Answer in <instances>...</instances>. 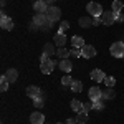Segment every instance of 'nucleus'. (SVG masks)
I'll use <instances>...</instances> for the list:
<instances>
[{
    "instance_id": "nucleus-1",
    "label": "nucleus",
    "mask_w": 124,
    "mask_h": 124,
    "mask_svg": "<svg viewBox=\"0 0 124 124\" xmlns=\"http://www.w3.org/2000/svg\"><path fill=\"white\" fill-rule=\"evenodd\" d=\"M109 53L114 58H123L124 56V41H116L109 46Z\"/></svg>"
},
{
    "instance_id": "nucleus-2",
    "label": "nucleus",
    "mask_w": 124,
    "mask_h": 124,
    "mask_svg": "<svg viewBox=\"0 0 124 124\" xmlns=\"http://www.w3.org/2000/svg\"><path fill=\"white\" fill-rule=\"evenodd\" d=\"M86 10H88L89 15H93V17H101V15H103V7H101L98 2H89V3L86 5Z\"/></svg>"
},
{
    "instance_id": "nucleus-3",
    "label": "nucleus",
    "mask_w": 124,
    "mask_h": 124,
    "mask_svg": "<svg viewBox=\"0 0 124 124\" xmlns=\"http://www.w3.org/2000/svg\"><path fill=\"white\" fill-rule=\"evenodd\" d=\"M55 66H56V61H53L51 58L46 60V61H43V63H40V70H41L43 75H50L55 70Z\"/></svg>"
},
{
    "instance_id": "nucleus-4",
    "label": "nucleus",
    "mask_w": 124,
    "mask_h": 124,
    "mask_svg": "<svg viewBox=\"0 0 124 124\" xmlns=\"http://www.w3.org/2000/svg\"><path fill=\"white\" fill-rule=\"evenodd\" d=\"M101 20H103V25H113V23H116L114 12H113V10L103 12V15H101Z\"/></svg>"
},
{
    "instance_id": "nucleus-5",
    "label": "nucleus",
    "mask_w": 124,
    "mask_h": 124,
    "mask_svg": "<svg viewBox=\"0 0 124 124\" xmlns=\"http://www.w3.org/2000/svg\"><path fill=\"white\" fill-rule=\"evenodd\" d=\"M46 15H48V18L51 20V22H58V20H60V17H61V10L58 8V7L50 5V8H48Z\"/></svg>"
},
{
    "instance_id": "nucleus-6",
    "label": "nucleus",
    "mask_w": 124,
    "mask_h": 124,
    "mask_svg": "<svg viewBox=\"0 0 124 124\" xmlns=\"http://www.w3.org/2000/svg\"><path fill=\"white\" fill-rule=\"evenodd\" d=\"M88 96H89L91 101H101V99H103V91H101L98 86H93V88H89Z\"/></svg>"
},
{
    "instance_id": "nucleus-7",
    "label": "nucleus",
    "mask_w": 124,
    "mask_h": 124,
    "mask_svg": "<svg viewBox=\"0 0 124 124\" xmlns=\"http://www.w3.org/2000/svg\"><path fill=\"white\" fill-rule=\"evenodd\" d=\"M0 27L3 30H12L13 28V20L5 15V12L2 10V18H0Z\"/></svg>"
},
{
    "instance_id": "nucleus-8",
    "label": "nucleus",
    "mask_w": 124,
    "mask_h": 124,
    "mask_svg": "<svg viewBox=\"0 0 124 124\" xmlns=\"http://www.w3.org/2000/svg\"><path fill=\"white\" fill-rule=\"evenodd\" d=\"M89 78H91L93 81H96V83H103V81H104V78H106V75L103 73V70L96 68V70H93V71L89 73Z\"/></svg>"
},
{
    "instance_id": "nucleus-9",
    "label": "nucleus",
    "mask_w": 124,
    "mask_h": 124,
    "mask_svg": "<svg viewBox=\"0 0 124 124\" xmlns=\"http://www.w3.org/2000/svg\"><path fill=\"white\" fill-rule=\"evenodd\" d=\"M33 8H35L37 13H46L50 7H48L46 0H37V2L33 3Z\"/></svg>"
},
{
    "instance_id": "nucleus-10",
    "label": "nucleus",
    "mask_w": 124,
    "mask_h": 124,
    "mask_svg": "<svg viewBox=\"0 0 124 124\" xmlns=\"http://www.w3.org/2000/svg\"><path fill=\"white\" fill-rule=\"evenodd\" d=\"M27 96L33 98V99H37V98H45L38 86H28V88H27Z\"/></svg>"
},
{
    "instance_id": "nucleus-11",
    "label": "nucleus",
    "mask_w": 124,
    "mask_h": 124,
    "mask_svg": "<svg viewBox=\"0 0 124 124\" xmlns=\"http://www.w3.org/2000/svg\"><path fill=\"white\" fill-rule=\"evenodd\" d=\"M58 68H60L61 71H65V73H70V71L73 70V63H71L68 58H65V60H60V61H58Z\"/></svg>"
},
{
    "instance_id": "nucleus-12",
    "label": "nucleus",
    "mask_w": 124,
    "mask_h": 124,
    "mask_svg": "<svg viewBox=\"0 0 124 124\" xmlns=\"http://www.w3.org/2000/svg\"><path fill=\"white\" fill-rule=\"evenodd\" d=\"M81 51H83V56L85 58H94L96 56V48L93 45H85V46L81 48Z\"/></svg>"
},
{
    "instance_id": "nucleus-13",
    "label": "nucleus",
    "mask_w": 124,
    "mask_h": 124,
    "mask_svg": "<svg viewBox=\"0 0 124 124\" xmlns=\"http://www.w3.org/2000/svg\"><path fill=\"white\" fill-rule=\"evenodd\" d=\"M33 22L38 25V28H40L43 23H46V22H51V20L48 18L46 13H35V17H33Z\"/></svg>"
},
{
    "instance_id": "nucleus-14",
    "label": "nucleus",
    "mask_w": 124,
    "mask_h": 124,
    "mask_svg": "<svg viewBox=\"0 0 124 124\" xmlns=\"http://www.w3.org/2000/svg\"><path fill=\"white\" fill-rule=\"evenodd\" d=\"M30 123L31 124H45V116L41 113H33V114H30Z\"/></svg>"
},
{
    "instance_id": "nucleus-15",
    "label": "nucleus",
    "mask_w": 124,
    "mask_h": 124,
    "mask_svg": "<svg viewBox=\"0 0 124 124\" xmlns=\"http://www.w3.org/2000/svg\"><path fill=\"white\" fill-rule=\"evenodd\" d=\"M5 76H7V79H8V83H15L17 78H18V71H17L15 68H10L8 71L5 73Z\"/></svg>"
},
{
    "instance_id": "nucleus-16",
    "label": "nucleus",
    "mask_w": 124,
    "mask_h": 124,
    "mask_svg": "<svg viewBox=\"0 0 124 124\" xmlns=\"http://www.w3.org/2000/svg\"><path fill=\"white\" fill-rule=\"evenodd\" d=\"M55 45H56L58 48L66 45V37H65V33H56V35H55Z\"/></svg>"
},
{
    "instance_id": "nucleus-17",
    "label": "nucleus",
    "mask_w": 124,
    "mask_h": 124,
    "mask_svg": "<svg viewBox=\"0 0 124 124\" xmlns=\"http://www.w3.org/2000/svg\"><path fill=\"white\" fill-rule=\"evenodd\" d=\"M71 45H73L75 48H83L86 43H85V40H83V37H78V35H75V37L71 38Z\"/></svg>"
},
{
    "instance_id": "nucleus-18",
    "label": "nucleus",
    "mask_w": 124,
    "mask_h": 124,
    "mask_svg": "<svg viewBox=\"0 0 124 124\" xmlns=\"http://www.w3.org/2000/svg\"><path fill=\"white\" fill-rule=\"evenodd\" d=\"M58 50H55V45H51V43H46L45 46H43V53L46 55V56H51V55H55Z\"/></svg>"
},
{
    "instance_id": "nucleus-19",
    "label": "nucleus",
    "mask_w": 124,
    "mask_h": 124,
    "mask_svg": "<svg viewBox=\"0 0 124 124\" xmlns=\"http://www.w3.org/2000/svg\"><path fill=\"white\" fill-rule=\"evenodd\" d=\"M88 119H89V114H88L86 111H81V113H78V114H76V121L79 124H86V123H88Z\"/></svg>"
},
{
    "instance_id": "nucleus-20",
    "label": "nucleus",
    "mask_w": 124,
    "mask_h": 124,
    "mask_svg": "<svg viewBox=\"0 0 124 124\" xmlns=\"http://www.w3.org/2000/svg\"><path fill=\"white\" fill-rule=\"evenodd\" d=\"M114 96H116L114 88H106L104 91H103V99H113Z\"/></svg>"
},
{
    "instance_id": "nucleus-21",
    "label": "nucleus",
    "mask_w": 124,
    "mask_h": 124,
    "mask_svg": "<svg viewBox=\"0 0 124 124\" xmlns=\"http://www.w3.org/2000/svg\"><path fill=\"white\" fill-rule=\"evenodd\" d=\"M56 55L61 58V60H65V58H68L70 55H71V51H70V50H66L65 46H60V48H58V51H56Z\"/></svg>"
},
{
    "instance_id": "nucleus-22",
    "label": "nucleus",
    "mask_w": 124,
    "mask_h": 124,
    "mask_svg": "<svg viewBox=\"0 0 124 124\" xmlns=\"http://www.w3.org/2000/svg\"><path fill=\"white\" fill-rule=\"evenodd\" d=\"M71 109H73L75 113H81V111H83V103L78 101V99H73V101H71Z\"/></svg>"
},
{
    "instance_id": "nucleus-23",
    "label": "nucleus",
    "mask_w": 124,
    "mask_h": 124,
    "mask_svg": "<svg viewBox=\"0 0 124 124\" xmlns=\"http://www.w3.org/2000/svg\"><path fill=\"white\" fill-rule=\"evenodd\" d=\"M70 88H71V91H75V93H81V91H83V83H81V81H75V79H73V83H71V86H70Z\"/></svg>"
},
{
    "instance_id": "nucleus-24",
    "label": "nucleus",
    "mask_w": 124,
    "mask_h": 124,
    "mask_svg": "<svg viewBox=\"0 0 124 124\" xmlns=\"http://www.w3.org/2000/svg\"><path fill=\"white\" fill-rule=\"evenodd\" d=\"M78 22H79V25H81L83 28H89V25H93V22H91L89 17H81Z\"/></svg>"
},
{
    "instance_id": "nucleus-25",
    "label": "nucleus",
    "mask_w": 124,
    "mask_h": 124,
    "mask_svg": "<svg viewBox=\"0 0 124 124\" xmlns=\"http://www.w3.org/2000/svg\"><path fill=\"white\" fill-rule=\"evenodd\" d=\"M7 89H8V79L3 75V76H0V91H7Z\"/></svg>"
},
{
    "instance_id": "nucleus-26",
    "label": "nucleus",
    "mask_w": 124,
    "mask_h": 124,
    "mask_svg": "<svg viewBox=\"0 0 124 124\" xmlns=\"http://www.w3.org/2000/svg\"><path fill=\"white\" fill-rule=\"evenodd\" d=\"M123 8H124V3L121 0H114L113 2V12H123Z\"/></svg>"
},
{
    "instance_id": "nucleus-27",
    "label": "nucleus",
    "mask_w": 124,
    "mask_h": 124,
    "mask_svg": "<svg viewBox=\"0 0 124 124\" xmlns=\"http://www.w3.org/2000/svg\"><path fill=\"white\" fill-rule=\"evenodd\" d=\"M104 85L108 86V88H114V85H116V79L113 76H106L104 78Z\"/></svg>"
},
{
    "instance_id": "nucleus-28",
    "label": "nucleus",
    "mask_w": 124,
    "mask_h": 124,
    "mask_svg": "<svg viewBox=\"0 0 124 124\" xmlns=\"http://www.w3.org/2000/svg\"><path fill=\"white\" fill-rule=\"evenodd\" d=\"M33 106H35V108H43V106H45V98H37V99H33Z\"/></svg>"
},
{
    "instance_id": "nucleus-29",
    "label": "nucleus",
    "mask_w": 124,
    "mask_h": 124,
    "mask_svg": "<svg viewBox=\"0 0 124 124\" xmlns=\"http://www.w3.org/2000/svg\"><path fill=\"white\" fill-rule=\"evenodd\" d=\"M68 28H70V23L68 22H61L60 23V28H58V33H65Z\"/></svg>"
},
{
    "instance_id": "nucleus-30",
    "label": "nucleus",
    "mask_w": 124,
    "mask_h": 124,
    "mask_svg": "<svg viewBox=\"0 0 124 124\" xmlns=\"http://www.w3.org/2000/svg\"><path fill=\"white\" fill-rule=\"evenodd\" d=\"M71 83H73V78L71 76H63L61 78V85L63 86H71Z\"/></svg>"
},
{
    "instance_id": "nucleus-31",
    "label": "nucleus",
    "mask_w": 124,
    "mask_h": 124,
    "mask_svg": "<svg viewBox=\"0 0 124 124\" xmlns=\"http://www.w3.org/2000/svg\"><path fill=\"white\" fill-rule=\"evenodd\" d=\"M70 51H71V56H75V58L83 56V51H81V48H75V46H73V50H70Z\"/></svg>"
},
{
    "instance_id": "nucleus-32",
    "label": "nucleus",
    "mask_w": 124,
    "mask_h": 124,
    "mask_svg": "<svg viewBox=\"0 0 124 124\" xmlns=\"http://www.w3.org/2000/svg\"><path fill=\"white\" fill-rule=\"evenodd\" d=\"M93 108H94V103L93 101L91 103H83V111H86V113H89Z\"/></svg>"
},
{
    "instance_id": "nucleus-33",
    "label": "nucleus",
    "mask_w": 124,
    "mask_h": 124,
    "mask_svg": "<svg viewBox=\"0 0 124 124\" xmlns=\"http://www.w3.org/2000/svg\"><path fill=\"white\" fill-rule=\"evenodd\" d=\"M51 27H53V22H46V23H43L40 27V30L41 31H48V30H51Z\"/></svg>"
},
{
    "instance_id": "nucleus-34",
    "label": "nucleus",
    "mask_w": 124,
    "mask_h": 124,
    "mask_svg": "<svg viewBox=\"0 0 124 124\" xmlns=\"http://www.w3.org/2000/svg\"><path fill=\"white\" fill-rule=\"evenodd\" d=\"M114 17H116V22H119V23L124 22V13L123 12H114Z\"/></svg>"
},
{
    "instance_id": "nucleus-35",
    "label": "nucleus",
    "mask_w": 124,
    "mask_h": 124,
    "mask_svg": "<svg viewBox=\"0 0 124 124\" xmlns=\"http://www.w3.org/2000/svg\"><path fill=\"white\" fill-rule=\"evenodd\" d=\"M94 103V108L93 109H96V111H101V109H104V104L101 103V101H93Z\"/></svg>"
},
{
    "instance_id": "nucleus-36",
    "label": "nucleus",
    "mask_w": 124,
    "mask_h": 124,
    "mask_svg": "<svg viewBox=\"0 0 124 124\" xmlns=\"http://www.w3.org/2000/svg\"><path fill=\"white\" fill-rule=\"evenodd\" d=\"M91 22H93V25H101V23H103L101 17H93V18H91Z\"/></svg>"
},
{
    "instance_id": "nucleus-37",
    "label": "nucleus",
    "mask_w": 124,
    "mask_h": 124,
    "mask_svg": "<svg viewBox=\"0 0 124 124\" xmlns=\"http://www.w3.org/2000/svg\"><path fill=\"white\" fill-rule=\"evenodd\" d=\"M28 30L30 31H35V30H40V28H38V25H37L35 22H31V23L28 25Z\"/></svg>"
},
{
    "instance_id": "nucleus-38",
    "label": "nucleus",
    "mask_w": 124,
    "mask_h": 124,
    "mask_svg": "<svg viewBox=\"0 0 124 124\" xmlns=\"http://www.w3.org/2000/svg\"><path fill=\"white\" fill-rule=\"evenodd\" d=\"M46 60H50V56H46L45 53H41V56H40V63H43V61H46Z\"/></svg>"
},
{
    "instance_id": "nucleus-39",
    "label": "nucleus",
    "mask_w": 124,
    "mask_h": 124,
    "mask_svg": "<svg viewBox=\"0 0 124 124\" xmlns=\"http://www.w3.org/2000/svg\"><path fill=\"white\" fill-rule=\"evenodd\" d=\"M65 124H78V121H76V119H68Z\"/></svg>"
},
{
    "instance_id": "nucleus-40",
    "label": "nucleus",
    "mask_w": 124,
    "mask_h": 124,
    "mask_svg": "<svg viewBox=\"0 0 124 124\" xmlns=\"http://www.w3.org/2000/svg\"><path fill=\"white\" fill-rule=\"evenodd\" d=\"M53 2H56V0H46V3H50V5H51Z\"/></svg>"
},
{
    "instance_id": "nucleus-41",
    "label": "nucleus",
    "mask_w": 124,
    "mask_h": 124,
    "mask_svg": "<svg viewBox=\"0 0 124 124\" xmlns=\"http://www.w3.org/2000/svg\"><path fill=\"white\" fill-rule=\"evenodd\" d=\"M58 124H63V123H58Z\"/></svg>"
},
{
    "instance_id": "nucleus-42",
    "label": "nucleus",
    "mask_w": 124,
    "mask_h": 124,
    "mask_svg": "<svg viewBox=\"0 0 124 124\" xmlns=\"http://www.w3.org/2000/svg\"><path fill=\"white\" fill-rule=\"evenodd\" d=\"M123 58H124V56H123Z\"/></svg>"
}]
</instances>
